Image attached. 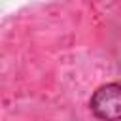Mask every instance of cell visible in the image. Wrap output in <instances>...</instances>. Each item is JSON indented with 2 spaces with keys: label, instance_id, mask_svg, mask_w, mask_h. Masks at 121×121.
Here are the masks:
<instances>
[{
  "label": "cell",
  "instance_id": "1",
  "mask_svg": "<svg viewBox=\"0 0 121 121\" xmlns=\"http://www.w3.org/2000/svg\"><path fill=\"white\" fill-rule=\"evenodd\" d=\"M91 110L102 121L121 119V83H108L95 91L91 96Z\"/></svg>",
  "mask_w": 121,
  "mask_h": 121
}]
</instances>
